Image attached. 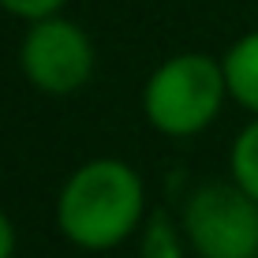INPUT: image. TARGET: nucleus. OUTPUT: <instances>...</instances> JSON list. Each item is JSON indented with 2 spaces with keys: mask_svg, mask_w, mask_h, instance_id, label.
Listing matches in <instances>:
<instances>
[{
  "mask_svg": "<svg viewBox=\"0 0 258 258\" xmlns=\"http://www.w3.org/2000/svg\"><path fill=\"white\" fill-rule=\"evenodd\" d=\"M180 225L199 258H258V202L232 176L199 183L180 210Z\"/></svg>",
  "mask_w": 258,
  "mask_h": 258,
  "instance_id": "obj_3",
  "label": "nucleus"
},
{
  "mask_svg": "<svg viewBox=\"0 0 258 258\" xmlns=\"http://www.w3.org/2000/svg\"><path fill=\"white\" fill-rule=\"evenodd\" d=\"M97 52L90 34L68 15H45L26 23L19 41L23 79L45 97H71L94 79Z\"/></svg>",
  "mask_w": 258,
  "mask_h": 258,
  "instance_id": "obj_4",
  "label": "nucleus"
},
{
  "mask_svg": "<svg viewBox=\"0 0 258 258\" xmlns=\"http://www.w3.org/2000/svg\"><path fill=\"white\" fill-rule=\"evenodd\" d=\"M15 247H19V232H15V221L0 210V258H15Z\"/></svg>",
  "mask_w": 258,
  "mask_h": 258,
  "instance_id": "obj_9",
  "label": "nucleus"
},
{
  "mask_svg": "<svg viewBox=\"0 0 258 258\" xmlns=\"http://www.w3.org/2000/svg\"><path fill=\"white\" fill-rule=\"evenodd\" d=\"M225 68V83H228V97L247 109L251 116H258V30L239 34L232 45L221 56Z\"/></svg>",
  "mask_w": 258,
  "mask_h": 258,
  "instance_id": "obj_5",
  "label": "nucleus"
},
{
  "mask_svg": "<svg viewBox=\"0 0 258 258\" xmlns=\"http://www.w3.org/2000/svg\"><path fill=\"white\" fill-rule=\"evenodd\" d=\"M228 176L258 202V116H251L236 131L228 146Z\"/></svg>",
  "mask_w": 258,
  "mask_h": 258,
  "instance_id": "obj_7",
  "label": "nucleus"
},
{
  "mask_svg": "<svg viewBox=\"0 0 258 258\" xmlns=\"http://www.w3.org/2000/svg\"><path fill=\"white\" fill-rule=\"evenodd\" d=\"M228 83L221 56L176 52L161 60L142 83V116L165 139H195L213 127L225 109Z\"/></svg>",
  "mask_w": 258,
  "mask_h": 258,
  "instance_id": "obj_2",
  "label": "nucleus"
},
{
  "mask_svg": "<svg viewBox=\"0 0 258 258\" xmlns=\"http://www.w3.org/2000/svg\"><path fill=\"white\" fill-rule=\"evenodd\" d=\"M135 243H139V258H183L191 251L187 236H183V225L176 217H168L165 210L146 213Z\"/></svg>",
  "mask_w": 258,
  "mask_h": 258,
  "instance_id": "obj_6",
  "label": "nucleus"
},
{
  "mask_svg": "<svg viewBox=\"0 0 258 258\" xmlns=\"http://www.w3.org/2000/svg\"><path fill=\"white\" fill-rule=\"evenodd\" d=\"M146 183L123 157H90L56 191V232L79 251H116L146 221Z\"/></svg>",
  "mask_w": 258,
  "mask_h": 258,
  "instance_id": "obj_1",
  "label": "nucleus"
},
{
  "mask_svg": "<svg viewBox=\"0 0 258 258\" xmlns=\"http://www.w3.org/2000/svg\"><path fill=\"white\" fill-rule=\"evenodd\" d=\"M68 0H0V12L15 15L23 23H34V19H45V15H60Z\"/></svg>",
  "mask_w": 258,
  "mask_h": 258,
  "instance_id": "obj_8",
  "label": "nucleus"
}]
</instances>
